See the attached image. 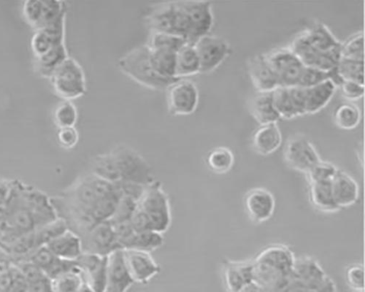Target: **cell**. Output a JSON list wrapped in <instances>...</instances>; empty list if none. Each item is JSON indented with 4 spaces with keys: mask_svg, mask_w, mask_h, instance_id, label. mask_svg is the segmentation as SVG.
<instances>
[{
    "mask_svg": "<svg viewBox=\"0 0 365 292\" xmlns=\"http://www.w3.org/2000/svg\"><path fill=\"white\" fill-rule=\"evenodd\" d=\"M301 34L314 48L339 62L341 58L342 43L333 35L324 24L317 22Z\"/></svg>",
    "mask_w": 365,
    "mask_h": 292,
    "instance_id": "17",
    "label": "cell"
},
{
    "mask_svg": "<svg viewBox=\"0 0 365 292\" xmlns=\"http://www.w3.org/2000/svg\"><path fill=\"white\" fill-rule=\"evenodd\" d=\"M284 157L291 169L305 174L322 160L314 144L302 135L294 136L288 140Z\"/></svg>",
    "mask_w": 365,
    "mask_h": 292,
    "instance_id": "10",
    "label": "cell"
},
{
    "mask_svg": "<svg viewBox=\"0 0 365 292\" xmlns=\"http://www.w3.org/2000/svg\"><path fill=\"white\" fill-rule=\"evenodd\" d=\"M127 267L135 283L146 284L161 271V268L150 253L124 249Z\"/></svg>",
    "mask_w": 365,
    "mask_h": 292,
    "instance_id": "14",
    "label": "cell"
},
{
    "mask_svg": "<svg viewBox=\"0 0 365 292\" xmlns=\"http://www.w3.org/2000/svg\"><path fill=\"white\" fill-rule=\"evenodd\" d=\"M245 207L250 220L257 224L269 221L276 210V199L265 188H255L245 195Z\"/></svg>",
    "mask_w": 365,
    "mask_h": 292,
    "instance_id": "13",
    "label": "cell"
},
{
    "mask_svg": "<svg viewBox=\"0 0 365 292\" xmlns=\"http://www.w3.org/2000/svg\"><path fill=\"white\" fill-rule=\"evenodd\" d=\"M84 283L83 275L78 266L51 280L53 292H77Z\"/></svg>",
    "mask_w": 365,
    "mask_h": 292,
    "instance_id": "36",
    "label": "cell"
},
{
    "mask_svg": "<svg viewBox=\"0 0 365 292\" xmlns=\"http://www.w3.org/2000/svg\"><path fill=\"white\" fill-rule=\"evenodd\" d=\"M272 92H257L252 99V113L260 125L277 123L281 119L274 105Z\"/></svg>",
    "mask_w": 365,
    "mask_h": 292,
    "instance_id": "25",
    "label": "cell"
},
{
    "mask_svg": "<svg viewBox=\"0 0 365 292\" xmlns=\"http://www.w3.org/2000/svg\"><path fill=\"white\" fill-rule=\"evenodd\" d=\"M76 261L82 271L85 282L96 292H105L108 256L83 253Z\"/></svg>",
    "mask_w": 365,
    "mask_h": 292,
    "instance_id": "15",
    "label": "cell"
},
{
    "mask_svg": "<svg viewBox=\"0 0 365 292\" xmlns=\"http://www.w3.org/2000/svg\"><path fill=\"white\" fill-rule=\"evenodd\" d=\"M339 170V169L334 164L322 160L314 166L306 175L309 184L331 182Z\"/></svg>",
    "mask_w": 365,
    "mask_h": 292,
    "instance_id": "41",
    "label": "cell"
},
{
    "mask_svg": "<svg viewBox=\"0 0 365 292\" xmlns=\"http://www.w3.org/2000/svg\"><path fill=\"white\" fill-rule=\"evenodd\" d=\"M333 118L338 127L344 130L356 128L361 120V110L351 103H344L334 111Z\"/></svg>",
    "mask_w": 365,
    "mask_h": 292,
    "instance_id": "35",
    "label": "cell"
},
{
    "mask_svg": "<svg viewBox=\"0 0 365 292\" xmlns=\"http://www.w3.org/2000/svg\"><path fill=\"white\" fill-rule=\"evenodd\" d=\"M136 201L129 197H120L113 217L108 221L111 224L130 221L138 207Z\"/></svg>",
    "mask_w": 365,
    "mask_h": 292,
    "instance_id": "43",
    "label": "cell"
},
{
    "mask_svg": "<svg viewBox=\"0 0 365 292\" xmlns=\"http://www.w3.org/2000/svg\"><path fill=\"white\" fill-rule=\"evenodd\" d=\"M282 143V134L277 123L260 125L253 135V148L262 156H268L276 152Z\"/></svg>",
    "mask_w": 365,
    "mask_h": 292,
    "instance_id": "23",
    "label": "cell"
},
{
    "mask_svg": "<svg viewBox=\"0 0 365 292\" xmlns=\"http://www.w3.org/2000/svg\"><path fill=\"white\" fill-rule=\"evenodd\" d=\"M341 57L364 61V36L362 31L354 33L342 43Z\"/></svg>",
    "mask_w": 365,
    "mask_h": 292,
    "instance_id": "42",
    "label": "cell"
},
{
    "mask_svg": "<svg viewBox=\"0 0 365 292\" xmlns=\"http://www.w3.org/2000/svg\"><path fill=\"white\" fill-rule=\"evenodd\" d=\"M235 164L232 152L225 146L211 150L206 157V165L212 172L223 174L229 172Z\"/></svg>",
    "mask_w": 365,
    "mask_h": 292,
    "instance_id": "32",
    "label": "cell"
},
{
    "mask_svg": "<svg viewBox=\"0 0 365 292\" xmlns=\"http://www.w3.org/2000/svg\"><path fill=\"white\" fill-rule=\"evenodd\" d=\"M68 57L66 43L57 44L44 54L36 57L37 70L42 76L50 78L53 73Z\"/></svg>",
    "mask_w": 365,
    "mask_h": 292,
    "instance_id": "30",
    "label": "cell"
},
{
    "mask_svg": "<svg viewBox=\"0 0 365 292\" xmlns=\"http://www.w3.org/2000/svg\"><path fill=\"white\" fill-rule=\"evenodd\" d=\"M336 89V85L329 80L314 86L304 88L306 113L313 114L322 110L330 101Z\"/></svg>",
    "mask_w": 365,
    "mask_h": 292,
    "instance_id": "26",
    "label": "cell"
},
{
    "mask_svg": "<svg viewBox=\"0 0 365 292\" xmlns=\"http://www.w3.org/2000/svg\"><path fill=\"white\" fill-rule=\"evenodd\" d=\"M91 173L112 184L120 181L115 162L110 152L94 157Z\"/></svg>",
    "mask_w": 365,
    "mask_h": 292,
    "instance_id": "34",
    "label": "cell"
},
{
    "mask_svg": "<svg viewBox=\"0 0 365 292\" xmlns=\"http://www.w3.org/2000/svg\"><path fill=\"white\" fill-rule=\"evenodd\" d=\"M26 280L16 264L0 258V292H27Z\"/></svg>",
    "mask_w": 365,
    "mask_h": 292,
    "instance_id": "28",
    "label": "cell"
},
{
    "mask_svg": "<svg viewBox=\"0 0 365 292\" xmlns=\"http://www.w3.org/2000/svg\"><path fill=\"white\" fill-rule=\"evenodd\" d=\"M200 73V63L194 45L187 43L176 53L175 78L187 79Z\"/></svg>",
    "mask_w": 365,
    "mask_h": 292,
    "instance_id": "29",
    "label": "cell"
},
{
    "mask_svg": "<svg viewBox=\"0 0 365 292\" xmlns=\"http://www.w3.org/2000/svg\"><path fill=\"white\" fill-rule=\"evenodd\" d=\"M188 42L185 38L176 35L150 32L146 45L151 49L168 50L177 53Z\"/></svg>",
    "mask_w": 365,
    "mask_h": 292,
    "instance_id": "38",
    "label": "cell"
},
{
    "mask_svg": "<svg viewBox=\"0 0 365 292\" xmlns=\"http://www.w3.org/2000/svg\"><path fill=\"white\" fill-rule=\"evenodd\" d=\"M81 242L83 253L106 256L116 250L121 249L113 228L108 221L96 224L81 239Z\"/></svg>",
    "mask_w": 365,
    "mask_h": 292,
    "instance_id": "12",
    "label": "cell"
},
{
    "mask_svg": "<svg viewBox=\"0 0 365 292\" xmlns=\"http://www.w3.org/2000/svg\"><path fill=\"white\" fill-rule=\"evenodd\" d=\"M120 197L115 189L113 192L98 199L90 209L91 214L98 223L108 221L115 214Z\"/></svg>",
    "mask_w": 365,
    "mask_h": 292,
    "instance_id": "37",
    "label": "cell"
},
{
    "mask_svg": "<svg viewBox=\"0 0 365 292\" xmlns=\"http://www.w3.org/2000/svg\"><path fill=\"white\" fill-rule=\"evenodd\" d=\"M289 48L305 66L329 71L338 66L339 61L314 48L301 33L294 39Z\"/></svg>",
    "mask_w": 365,
    "mask_h": 292,
    "instance_id": "20",
    "label": "cell"
},
{
    "mask_svg": "<svg viewBox=\"0 0 365 292\" xmlns=\"http://www.w3.org/2000/svg\"><path fill=\"white\" fill-rule=\"evenodd\" d=\"M249 71L254 85L258 92H272L279 86L266 54L254 56L249 65Z\"/></svg>",
    "mask_w": 365,
    "mask_h": 292,
    "instance_id": "21",
    "label": "cell"
},
{
    "mask_svg": "<svg viewBox=\"0 0 365 292\" xmlns=\"http://www.w3.org/2000/svg\"><path fill=\"white\" fill-rule=\"evenodd\" d=\"M115 162L120 181L148 186L155 182L150 165L130 146L118 145L110 151Z\"/></svg>",
    "mask_w": 365,
    "mask_h": 292,
    "instance_id": "3",
    "label": "cell"
},
{
    "mask_svg": "<svg viewBox=\"0 0 365 292\" xmlns=\"http://www.w3.org/2000/svg\"><path fill=\"white\" fill-rule=\"evenodd\" d=\"M267 60L275 73L279 86L298 85L305 66L290 48H282L266 53Z\"/></svg>",
    "mask_w": 365,
    "mask_h": 292,
    "instance_id": "9",
    "label": "cell"
},
{
    "mask_svg": "<svg viewBox=\"0 0 365 292\" xmlns=\"http://www.w3.org/2000/svg\"><path fill=\"white\" fill-rule=\"evenodd\" d=\"M354 292H356V291H354Z\"/></svg>",
    "mask_w": 365,
    "mask_h": 292,
    "instance_id": "53",
    "label": "cell"
},
{
    "mask_svg": "<svg viewBox=\"0 0 365 292\" xmlns=\"http://www.w3.org/2000/svg\"><path fill=\"white\" fill-rule=\"evenodd\" d=\"M341 88L344 97L349 100H356L364 95V85L351 80H344Z\"/></svg>",
    "mask_w": 365,
    "mask_h": 292,
    "instance_id": "49",
    "label": "cell"
},
{
    "mask_svg": "<svg viewBox=\"0 0 365 292\" xmlns=\"http://www.w3.org/2000/svg\"><path fill=\"white\" fill-rule=\"evenodd\" d=\"M114 190L113 184L93 173H89L68 189L64 197L77 206L90 210L98 199L110 194Z\"/></svg>",
    "mask_w": 365,
    "mask_h": 292,
    "instance_id": "6",
    "label": "cell"
},
{
    "mask_svg": "<svg viewBox=\"0 0 365 292\" xmlns=\"http://www.w3.org/2000/svg\"><path fill=\"white\" fill-rule=\"evenodd\" d=\"M150 60L156 72L168 79L175 78L176 52L150 48Z\"/></svg>",
    "mask_w": 365,
    "mask_h": 292,
    "instance_id": "31",
    "label": "cell"
},
{
    "mask_svg": "<svg viewBox=\"0 0 365 292\" xmlns=\"http://www.w3.org/2000/svg\"><path fill=\"white\" fill-rule=\"evenodd\" d=\"M331 189L334 201L341 209L354 206L359 199L358 183L344 170H339L331 182Z\"/></svg>",
    "mask_w": 365,
    "mask_h": 292,
    "instance_id": "22",
    "label": "cell"
},
{
    "mask_svg": "<svg viewBox=\"0 0 365 292\" xmlns=\"http://www.w3.org/2000/svg\"><path fill=\"white\" fill-rule=\"evenodd\" d=\"M77 292H96L93 288H91L86 282L83 284V286L80 288V289Z\"/></svg>",
    "mask_w": 365,
    "mask_h": 292,
    "instance_id": "52",
    "label": "cell"
},
{
    "mask_svg": "<svg viewBox=\"0 0 365 292\" xmlns=\"http://www.w3.org/2000/svg\"><path fill=\"white\" fill-rule=\"evenodd\" d=\"M144 19L150 32L173 34L187 40V18L179 1L151 6Z\"/></svg>",
    "mask_w": 365,
    "mask_h": 292,
    "instance_id": "2",
    "label": "cell"
},
{
    "mask_svg": "<svg viewBox=\"0 0 365 292\" xmlns=\"http://www.w3.org/2000/svg\"><path fill=\"white\" fill-rule=\"evenodd\" d=\"M26 280L28 285L27 292H53L51 279L43 271L30 276Z\"/></svg>",
    "mask_w": 365,
    "mask_h": 292,
    "instance_id": "47",
    "label": "cell"
},
{
    "mask_svg": "<svg viewBox=\"0 0 365 292\" xmlns=\"http://www.w3.org/2000/svg\"><path fill=\"white\" fill-rule=\"evenodd\" d=\"M168 110L172 115H189L195 112L199 104V90L195 82L178 79L165 90Z\"/></svg>",
    "mask_w": 365,
    "mask_h": 292,
    "instance_id": "7",
    "label": "cell"
},
{
    "mask_svg": "<svg viewBox=\"0 0 365 292\" xmlns=\"http://www.w3.org/2000/svg\"><path fill=\"white\" fill-rule=\"evenodd\" d=\"M364 266L361 263L351 264L346 270V283L356 292H364Z\"/></svg>",
    "mask_w": 365,
    "mask_h": 292,
    "instance_id": "45",
    "label": "cell"
},
{
    "mask_svg": "<svg viewBox=\"0 0 365 292\" xmlns=\"http://www.w3.org/2000/svg\"><path fill=\"white\" fill-rule=\"evenodd\" d=\"M56 94L64 100L79 98L86 93V79L83 68L75 58L68 57L49 78Z\"/></svg>",
    "mask_w": 365,
    "mask_h": 292,
    "instance_id": "5",
    "label": "cell"
},
{
    "mask_svg": "<svg viewBox=\"0 0 365 292\" xmlns=\"http://www.w3.org/2000/svg\"><path fill=\"white\" fill-rule=\"evenodd\" d=\"M54 122L58 128L75 127L78 120V110L72 101L64 100L56 108Z\"/></svg>",
    "mask_w": 365,
    "mask_h": 292,
    "instance_id": "40",
    "label": "cell"
},
{
    "mask_svg": "<svg viewBox=\"0 0 365 292\" xmlns=\"http://www.w3.org/2000/svg\"><path fill=\"white\" fill-rule=\"evenodd\" d=\"M57 140L63 148L71 150L78 142L79 133L75 127L58 128Z\"/></svg>",
    "mask_w": 365,
    "mask_h": 292,
    "instance_id": "48",
    "label": "cell"
},
{
    "mask_svg": "<svg viewBox=\"0 0 365 292\" xmlns=\"http://www.w3.org/2000/svg\"><path fill=\"white\" fill-rule=\"evenodd\" d=\"M44 9L42 0H27L23 6V14L27 22L37 31L41 24Z\"/></svg>",
    "mask_w": 365,
    "mask_h": 292,
    "instance_id": "44",
    "label": "cell"
},
{
    "mask_svg": "<svg viewBox=\"0 0 365 292\" xmlns=\"http://www.w3.org/2000/svg\"><path fill=\"white\" fill-rule=\"evenodd\" d=\"M254 260L227 261L223 266V278L227 292H242L254 282Z\"/></svg>",
    "mask_w": 365,
    "mask_h": 292,
    "instance_id": "18",
    "label": "cell"
},
{
    "mask_svg": "<svg viewBox=\"0 0 365 292\" xmlns=\"http://www.w3.org/2000/svg\"><path fill=\"white\" fill-rule=\"evenodd\" d=\"M113 184L121 197H129L137 202L140 201L148 187L125 181H119Z\"/></svg>",
    "mask_w": 365,
    "mask_h": 292,
    "instance_id": "46",
    "label": "cell"
},
{
    "mask_svg": "<svg viewBox=\"0 0 365 292\" xmlns=\"http://www.w3.org/2000/svg\"><path fill=\"white\" fill-rule=\"evenodd\" d=\"M131 225L136 233L152 230L151 224L142 210L137 207L131 220Z\"/></svg>",
    "mask_w": 365,
    "mask_h": 292,
    "instance_id": "50",
    "label": "cell"
},
{
    "mask_svg": "<svg viewBox=\"0 0 365 292\" xmlns=\"http://www.w3.org/2000/svg\"><path fill=\"white\" fill-rule=\"evenodd\" d=\"M46 246L56 256L62 259L76 261L83 254L81 239L71 229L61 234Z\"/></svg>",
    "mask_w": 365,
    "mask_h": 292,
    "instance_id": "24",
    "label": "cell"
},
{
    "mask_svg": "<svg viewBox=\"0 0 365 292\" xmlns=\"http://www.w3.org/2000/svg\"><path fill=\"white\" fill-rule=\"evenodd\" d=\"M119 69L139 84L157 91H165L178 79H168L160 75L152 66L150 49L146 45L137 46L119 58Z\"/></svg>",
    "mask_w": 365,
    "mask_h": 292,
    "instance_id": "1",
    "label": "cell"
},
{
    "mask_svg": "<svg viewBox=\"0 0 365 292\" xmlns=\"http://www.w3.org/2000/svg\"><path fill=\"white\" fill-rule=\"evenodd\" d=\"M336 68L344 80H351L364 85V61L341 57Z\"/></svg>",
    "mask_w": 365,
    "mask_h": 292,
    "instance_id": "39",
    "label": "cell"
},
{
    "mask_svg": "<svg viewBox=\"0 0 365 292\" xmlns=\"http://www.w3.org/2000/svg\"><path fill=\"white\" fill-rule=\"evenodd\" d=\"M134 283L126 265L123 250H116L110 254L108 256L105 292H128Z\"/></svg>",
    "mask_w": 365,
    "mask_h": 292,
    "instance_id": "16",
    "label": "cell"
},
{
    "mask_svg": "<svg viewBox=\"0 0 365 292\" xmlns=\"http://www.w3.org/2000/svg\"><path fill=\"white\" fill-rule=\"evenodd\" d=\"M309 199L312 206L322 213L334 214L341 210L334 201L331 182L309 184Z\"/></svg>",
    "mask_w": 365,
    "mask_h": 292,
    "instance_id": "27",
    "label": "cell"
},
{
    "mask_svg": "<svg viewBox=\"0 0 365 292\" xmlns=\"http://www.w3.org/2000/svg\"><path fill=\"white\" fill-rule=\"evenodd\" d=\"M66 14L61 15L46 26L36 31L31 43L36 57L44 54L57 44L65 43Z\"/></svg>",
    "mask_w": 365,
    "mask_h": 292,
    "instance_id": "19",
    "label": "cell"
},
{
    "mask_svg": "<svg viewBox=\"0 0 365 292\" xmlns=\"http://www.w3.org/2000/svg\"><path fill=\"white\" fill-rule=\"evenodd\" d=\"M187 17V42L195 45L201 38L209 35L215 23L212 4L208 1H179Z\"/></svg>",
    "mask_w": 365,
    "mask_h": 292,
    "instance_id": "8",
    "label": "cell"
},
{
    "mask_svg": "<svg viewBox=\"0 0 365 292\" xmlns=\"http://www.w3.org/2000/svg\"><path fill=\"white\" fill-rule=\"evenodd\" d=\"M149 219L152 230L164 234L170 227L172 214L168 194L159 182L148 185L138 203Z\"/></svg>",
    "mask_w": 365,
    "mask_h": 292,
    "instance_id": "4",
    "label": "cell"
},
{
    "mask_svg": "<svg viewBox=\"0 0 365 292\" xmlns=\"http://www.w3.org/2000/svg\"><path fill=\"white\" fill-rule=\"evenodd\" d=\"M194 46L200 63V73H209L216 70L230 52L226 40L210 34L199 39Z\"/></svg>",
    "mask_w": 365,
    "mask_h": 292,
    "instance_id": "11",
    "label": "cell"
},
{
    "mask_svg": "<svg viewBox=\"0 0 365 292\" xmlns=\"http://www.w3.org/2000/svg\"><path fill=\"white\" fill-rule=\"evenodd\" d=\"M163 235L164 234L153 230L135 233L125 249H135L151 254L164 245Z\"/></svg>",
    "mask_w": 365,
    "mask_h": 292,
    "instance_id": "33",
    "label": "cell"
},
{
    "mask_svg": "<svg viewBox=\"0 0 365 292\" xmlns=\"http://www.w3.org/2000/svg\"><path fill=\"white\" fill-rule=\"evenodd\" d=\"M300 292H337L336 283L329 276L319 285L302 289Z\"/></svg>",
    "mask_w": 365,
    "mask_h": 292,
    "instance_id": "51",
    "label": "cell"
}]
</instances>
